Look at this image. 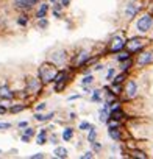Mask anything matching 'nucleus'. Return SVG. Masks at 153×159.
Instances as JSON below:
<instances>
[{"mask_svg":"<svg viewBox=\"0 0 153 159\" xmlns=\"http://www.w3.org/2000/svg\"><path fill=\"white\" fill-rule=\"evenodd\" d=\"M42 88V81L39 78H28L27 80V91L31 94H39Z\"/></svg>","mask_w":153,"mask_h":159,"instance_id":"nucleus-5","label":"nucleus"},{"mask_svg":"<svg viewBox=\"0 0 153 159\" xmlns=\"http://www.w3.org/2000/svg\"><path fill=\"white\" fill-rule=\"evenodd\" d=\"M128 58H131V53H130L128 50H127V52H120L119 56H117L119 61H123V59H128Z\"/></svg>","mask_w":153,"mask_h":159,"instance_id":"nucleus-23","label":"nucleus"},{"mask_svg":"<svg viewBox=\"0 0 153 159\" xmlns=\"http://www.w3.org/2000/svg\"><path fill=\"white\" fill-rule=\"evenodd\" d=\"M125 44L127 42H125V39L122 36H114L111 39V42H109V50L111 52H120V50H123Z\"/></svg>","mask_w":153,"mask_h":159,"instance_id":"nucleus-6","label":"nucleus"},{"mask_svg":"<svg viewBox=\"0 0 153 159\" xmlns=\"http://www.w3.org/2000/svg\"><path fill=\"white\" fill-rule=\"evenodd\" d=\"M80 129H94V125H91V123H88V122H83V123L80 125Z\"/></svg>","mask_w":153,"mask_h":159,"instance_id":"nucleus-29","label":"nucleus"},{"mask_svg":"<svg viewBox=\"0 0 153 159\" xmlns=\"http://www.w3.org/2000/svg\"><path fill=\"white\" fill-rule=\"evenodd\" d=\"M151 27H153V17L150 14L141 16L137 19V22H136V28H137L139 33H147V31H150Z\"/></svg>","mask_w":153,"mask_h":159,"instance_id":"nucleus-2","label":"nucleus"},{"mask_svg":"<svg viewBox=\"0 0 153 159\" xmlns=\"http://www.w3.org/2000/svg\"><path fill=\"white\" fill-rule=\"evenodd\" d=\"M36 140H38L39 145L45 143V142H47V131H45V129H41L39 134H38V137H36Z\"/></svg>","mask_w":153,"mask_h":159,"instance_id":"nucleus-18","label":"nucleus"},{"mask_svg":"<svg viewBox=\"0 0 153 159\" xmlns=\"http://www.w3.org/2000/svg\"><path fill=\"white\" fill-rule=\"evenodd\" d=\"M123 80H125V73H122V75H119L116 80H113V83H119V84H120V83L123 81Z\"/></svg>","mask_w":153,"mask_h":159,"instance_id":"nucleus-33","label":"nucleus"},{"mask_svg":"<svg viewBox=\"0 0 153 159\" xmlns=\"http://www.w3.org/2000/svg\"><path fill=\"white\" fill-rule=\"evenodd\" d=\"M24 108H25V105H17V106H11L8 111H10V112H13V114H16V112H21Z\"/></svg>","mask_w":153,"mask_h":159,"instance_id":"nucleus-25","label":"nucleus"},{"mask_svg":"<svg viewBox=\"0 0 153 159\" xmlns=\"http://www.w3.org/2000/svg\"><path fill=\"white\" fill-rule=\"evenodd\" d=\"M19 126H21V128H24V126H28V123H27V122H21V123H19Z\"/></svg>","mask_w":153,"mask_h":159,"instance_id":"nucleus-42","label":"nucleus"},{"mask_svg":"<svg viewBox=\"0 0 153 159\" xmlns=\"http://www.w3.org/2000/svg\"><path fill=\"white\" fill-rule=\"evenodd\" d=\"M95 137H97V131H95V128H94V129H89V136H88L89 143H92V142L95 140Z\"/></svg>","mask_w":153,"mask_h":159,"instance_id":"nucleus-27","label":"nucleus"},{"mask_svg":"<svg viewBox=\"0 0 153 159\" xmlns=\"http://www.w3.org/2000/svg\"><path fill=\"white\" fill-rule=\"evenodd\" d=\"M11 128V123H0V129H8Z\"/></svg>","mask_w":153,"mask_h":159,"instance_id":"nucleus-35","label":"nucleus"},{"mask_svg":"<svg viewBox=\"0 0 153 159\" xmlns=\"http://www.w3.org/2000/svg\"><path fill=\"white\" fill-rule=\"evenodd\" d=\"M31 159H38V157H44V153H38V154H31Z\"/></svg>","mask_w":153,"mask_h":159,"instance_id":"nucleus-38","label":"nucleus"},{"mask_svg":"<svg viewBox=\"0 0 153 159\" xmlns=\"http://www.w3.org/2000/svg\"><path fill=\"white\" fill-rule=\"evenodd\" d=\"M7 111H8V109H7L5 106H2V105H0V114H5Z\"/></svg>","mask_w":153,"mask_h":159,"instance_id":"nucleus-41","label":"nucleus"},{"mask_svg":"<svg viewBox=\"0 0 153 159\" xmlns=\"http://www.w3.org/2000/svg\"><path fill=\"white\" fill-rule=\"evenodd\" d=\"M42 109H45V103H41L36 106V111H42Z\"/></svg>","mask_w":153,"mask_h":159,"instance_id":"nucleus-39","label":"nucleus"},{"mask_svg":"<svg viewBox=\"0 0 153 159\" xmlns=\"http://www.w3.org/2000/svg\"><path fill=\"white\" fill-rule=\"evenodd\" d=\"M53 112H50V114H35V119L38 120V122H45V120H50V119H53Z\"/></svg>","mask_w":153,"mask_h":159,"instance_id":"nucleus-17","label":"nucleus"},{"mask_svg":"<svg viewBox=\"0 0 153 159\" xmlns=\"http://www.w3.org/2000/svg\"><path fill=\"white\" fill-rule=\"evenodd\" d=\"M17 24H19L21 27H25V25L28 24V17H27V16H24V14H22V16H19V19H17Z\"/></svg>","mask_w":153,"mask_h":159,"instance_id":"nucleus-24","label":"nucleus"},{"mask_svg":"<svg viewBox=\"0 0 153 159\" xmlns=\"http://www.w3.org/2000/svg\"><path fill=\"white\" fill-rule=\"evenodd\" d=\"M108 111H109V108H108V105L105 103V106H103V108L100 109V112H99V116H100L99 120H100V122H103V123L108 122V117H109V112H108Z\"/></svg>","mask_w":153,"mask_h":159,"instance_id":"nucleus-13","label":"nucleus"},{"mask_svg":"<svg viewBox=\"0 0 153 159\" xmlns=\"http://www.w3.org/2000/svg\"><path fill=\"white\" fill-rule=\"evenodd\" d=\"M108 134H109V137L114 139V140H120V139H122L120 131H119L117 128H109V129H108Z\"/></svg>","mask_w":153,"mask_h":159,"instance_id":"nucleus-16","label":"nucleus"},{"mask_svg":"<svg viewBox=\"0 0 153 159\" xmlns=\"http://www.w3.org/2000/svg\"><path fill=\"white\" fill-rule=\"evenodd\" d=\"M13 97H14V92L7 84L0 86V100H13Z\"/></svg>","mask_w":153,"mask_h":159,"instance_id":"nucleus-10","label":"nucleus"},{"mask_svg":"<svg viewBox=\"0 0 153 159\" xmlns=\"http://www.w3.org/2000/svg\"><path fill=\"white\" fill-rule=\"evenodd\" d=\"M66 59H67V53H66V50H56V52L52 53V58H50V61H52L53 64H58V66L64 64Z\"/></svg>","mask_w":153,"mask_h":159,"instance_id":"nucleus-8","label":"nucleus"},{"mask_svg":"<svg viewBox=\"0 0 153 159\" xmlns=\"http://www.w3.org/2000/svg\"><path fill=\"white\" fill-rule=\"evenodd\" d=\"M66 78H67V73H66L64 70H61V72H58V73H56V76H55L53 81H55V83H58V81H64Z\"/></svg>","mask_w":153,"mask_h":159,"instance_id":"nucleus-20","label":"nucleus"},{"mask_svg":"<svg viewBox=\"0 0 153 159\" xmlns=\"http://www.w3.org/2000/svg\"><path fill=\"white\" fill-rule=\"evenodd\" d=\"M109 117H111V119H116V120H120V119L125 117V112H123L120 108H117V109H114V111L109 112Z\"/></svg>","mask_w":153,"mask_h":159,"instance_id":"nucleus-15","label":"nucleus"},{"mask_svg":"<svg viewBox=\"0 0 153 159\" xmlns=\"http://www.w3.org/2000/svg\"><path fill=\"white\" fill-rule=\"evenodd\" d=\"M144 45H145V41L141 39V38H133V39H130V41L125 44V47H127V50H128L130 53H137L139 50H142Z\"/></svg>","mask_w":153,"mask_h":159,"instance_id":"nucleus-3","label":"nucleus"},{"mask_svg":"<svg viewBox=\"0 0 153 159\" xmlns=\"http://www.w3.org/2000/svg\"><path fill=\"white\" fill-rule=\"evenodd\" d=\"M120 62H122V64H120V67H122V70H123V72H125V70H128V69L131 67V64H133V61H131V58H128L127 61L123 59V61H120Z\"/></svg>","mask_w":153,"mask_h":159,"instance_id":"nucleus-22","label":"nucleus"},{"mask_svg":"<svg viewBox=\"0 0 153 159\" xmlns=\"http://www.w3.org/2000/svg\"><path fill=\"white\" fill-rule=\"evenodd\" d=\"M69 3H70V0H61V5L63 7H67Z\"/></svg>","mask_w":153,"mask_h":159,"instance_id":"nucleus-40","label":"nucleus"},{"mask_svg":"<svg viewBox=\"0 0 153 159\" xmlns=\"http://www.w3.org/2000/svg\"><path fill=\"white\" fill-rule=\"evenodd\" d=\"M89 61V52H86V50H83L80 55H78V58H75V64L76 66H83V64H86Z\"/></svg>","mask_w":153,"mask_h":159,"instance_id":"nucleus-11","label":"nucleus"},{"mask_svg":"<svg viewBox=\"0 0 153 159\" xmlns=\"http://www.w3.org/2000/svg\"><path fill=\"white\" fill-rule=\"evenodd\" d=\"M106 123H108V126H109V128H119V126H120L119 120H116V119H111V120L108 119V122H106Z\"/></svg>","mask_w":153,"mask_h":159,"instance_id":"nucleus-26","label":"nucleus"},{"mask_svg":"<svg viewBox=\"0 0 153 159\" xmlns=\"http://www.w3.org/2000/svg\"><path fill=\"white\" fill-rule=\"evenodd\" d=\"M92 81H94V76L89 75V76H85V78H83L81 84H83V86H85V84H92Z\"/></svg>","mask_w":153,"mask_h":159,"instance_id":"nucleus-28","label":"nucleus"},{"mask_svg":"<svg viewBox=\"0 0 153 159\" xmlns=\"http://www.w3.org/2000/svg\"><path fill=\"white\" fill-rule=\"evenodd\" d=\"M136 62H137V66H141V67H144V66H147V64H151V62H153V53H151V52H141Z\"/></svg>","mask_w":153,"mask_h":159,"instance_id":"nucleus-7","label":"nucleus"},{"mask_svg":"<svg viewBox=\"0 0 153 159\" xmlns=\"http://www.w3.org/2000/svg\"><path fill=\"white\" fill-rule=\"evenodd\" d=\"M131 156H133V157H144V159L147 157V154H145L144 151H133Z\"/></svg>","mask_w":153,"mask_h":159,"instance_id":"nucleus-30","label":"nucleus"},{"mask_svg":"<svg viewBox=\"0 0 153 159\" xmlns=\"http://www.w3.org/2000/svg\"><path fill=\"white\" fill-rule=\"evenodd\" d=\"M125 95H127V98H134V97L137 95V84H136V81L130 80V81L127 83V88H125Z\"/></svg>","mask_w":153,"mask_h":159,"instance_id":"nucleus-9","label":"nucleus"},{"mask_svg":"<svg viewBox=\"0 0 153 159\" xmlns=\"http://www.w3.org/2000/svg\"><path fill=\"white\" fill-rule=\"evenodd\" d=\"M38 25H39V28H45L47 27V20L42 17V19H38Z\"/></svg>","mask_w":153,"mask_h":159,"instance_id":"nucleus-31","label":"nucleus"},{"mask_svg":"<svg viewBox=\"0 0 153 159\" xmlns=\"http://www.w3.org/2000/svg\"><path fill=\"white\" fill-rule=\"evenodd\" d=\"M92 156H94V153H92V151H86L85 154H81V159H88V157L91 159Z\"/></svg>","mask_w":153,"mask_h":159,"instance_id":"nucleus-34","label":"nucleus"},{"mask_svg":"<svg viewBox=\"0 0 153 159\" xmlns=\"http://www.w3.org/2000/svg\"><path fill=\"white\" fill-rule=\"evenodd\" d=\"M38 2H39V0H30V3H31V7H35V5H36Z\"/></svg>","mask_w":153,"mask_h":159,"instance_id":"nucleus-43","label":"nucleus"},{"mask_svg":"<svg viewBox=\"0 0 153 159\" xmlns=\"http://www.w3.org/2000/svg\"><path fill=\"white\" fill-rule=\"evenodd\" d=\"M53 154H55L56 157H67V150L63 148V147H58V148H55Z\"/></svg>","mask_w":153,"mask_h":159,"instance_id":"nucleus-19","label":"nucleus"},{"mask_svg":"<svg viewBox=\"0 0 153 159\" xmlns=\"http://www.w3.org/2000/svg\"><path fill=\"white\" fill-rule=\"evenodd\" d=\"M114 73H116V72H114V69H109V72H108V76H106V80H111V78L114 76Z\"/></svg>","mask_w":153,"mask_h":159,"instance_id":"nucleus-36","label":"nucleus"},{"mask_svg":"<svg viewBox=\"0 0 153 159\" xmlns=\"http://www.w3.org/2000/svg\"><path fill=\"white\" fill-rule=\"evenodd\" d=\"M92 145H94V150H97V151H99V150H100V148H102V145H100V143H99V142H95V140H94V142H92Z\"/></svg>","mask_w":153,"mask_h":159,"instance_id":"nucleus-37","label":"nucleus"},{"mask_svg":"<svg viewBox=\"0 0 153 159\" xmlns=\"http://www.w3.org/2000/svg\"><path fill=\"white\" fill-rule=\"evenodd\" d=\"M58 73V69H56V64H53L52 61L50 62H42L38 69V75H39V80L42 81V84H49L52 83L55 76Z\"/></svg>","mask_w":153,"mask_h":159,"instance_id":"nucleus-1","label":"nucleus"},{"mask_svg":"<svg viewBox=\"0 0 153 159\" xmlns=\"http://www.w3.org/2000/svg\"><path fill=\"white\" fill-rule=\"evenodd\" d=\"M100 91H94V95H92V102H100Z\"/></svg>","mask_w":153,"mask_h":159,"instance_id":"nucleus-32","label":"nucleus"},{"mask_svg":"<svg viewBox=\"0 0 153 159\" xmlns=\"http://www.w3.org/2000/svg\"><path fill=\"white\" fill-rule=\"evenodd\" d=\"M0 153H2V150H0Z\"/></svg>","mask_w":153,"mask_h":159,"instance_id":"nucleus-45","label":"nucleus"},{"mask_svg":"<svg viewBox=\"0 0 153 159\" xmlns=\"http://www.w3.org/2000/svg\"><path fill=\"white\" fill-rule=\"evenodd\" d=\"M13 5H14V8H17V10H30V8H31L30 0H14Z\"/></svg>","mask_w":153,"mask_h":159,"instance_id":"nucleus-12","label":"nucleus"},{"mask_svg":"<svg viewBox=\"0 0 153 159\" xmlns=\"http://www.w3.org/2000/svg\"><path fill=\"white\" fill-rule=\"evenodd\" d=\"M50 2H52V3H56V2H58V0H50Z\"/></svg>","mask_w":153,"mask_h":159,"instance_id":"nucleus-44","label":"nucleus"},{"mask_svg":"<svg viewBox=\"0 0 153 159\" xmlns=\"http://www.w3.org/2000/svg\"><path fill=\"white\" fill-rule=\"evenodd\" d=\"M47 11H49V5H47V3H41V7H39L38 13H36V17H38V19H42V17H45Z\"/></svg>","mask_w":153,"mask_h":159,"instance_id":"nucleus-14","label":"nucleus"},{"mask_svg":"<svg viewBox=\"0 0 153 159\" xmlns=\"http://www.w3.org/2000/svg\"><path fill=\"white\" fill-rule=\"evenodd\" d=\"M72 136H73V129H72V128H66L64 133H63V139H64V140H70Z\"/></svg>","mask_w":153,"mask_h":159,"instance_id":"nucleus-21","label":"nucleus"},{"mask_svg":"<svg viewBox=\"0 0 153 159\" xmlns=\"http://www.w3.org/2000/svg\"><path fill=\"white\" fill-rule=\"evenodd\" d=\"M139 5H137V2H134V0H130V2H127V5H125V17L128 19V20H131L136 14H137V11H139Z\"/></svg>","mask_w":153,"mask_h":159,"instance_id":"nucleus-4","label":"nucleus"}]
</instances>
